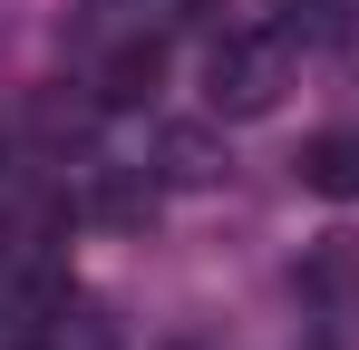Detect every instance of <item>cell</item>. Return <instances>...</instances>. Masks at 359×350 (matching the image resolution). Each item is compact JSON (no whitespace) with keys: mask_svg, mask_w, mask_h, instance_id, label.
I'll return each mask as SVG.
<instances>
[{"mask_svg":"<svg viewBox=\"0 0 359 350\" xmlns=\"http://www.w3.org/2000/svg\"><path fill=\"white\" fill-rule=\"evenodd\" d=\"M292 88V39L282 30H224L204 58V108L214 117H272Z\"/></svg>","mask_w":359,"mask_h":350,"instance_id":"cell-1","label":"cell"},{"mask_svg":"<svg viewBox=\"0 0 359 350\" xmlns=\"http://www.w3.org/2000/svg\"><path fill=\"white\" fill-rule=\"evenodd\" d=\"M165 88V39H117L97 68V108H146Z\"/></svg>","mask_w":359,"mask_h":350,"instance_id":"cell-2","label":"cell"},{"mask_svg":"<svg viewBox=\"0 0 359 350\" xmlns=\"http://www.w3.org/2000/svg\"><path fill=\"white\" fill-rule=\"evenodd\" d=\"M301 185L330 195V205H350L359 195V127H320V136L301 146Z\"/></svg>","mask_w":359,"mask_h":350,"instance_id":"cell-3","label":"cell"},{"mask_svg":"<svg viewBox=\"0 0 359 350\" xmlns=\"http://www.w3.org/2000/svg\"><path fill=\"white\" fill-rule=\"evenodd\" d=\"M156 175H165V185H214L224 156H214L204 127H165V136H156Z\"/></svg>","mask_w":359,"mask_h":350,"instance_id":"cell-4","label":"cell"},{"mask_svg":"<svg viewBox=\"0 0 359 350\" xmlns=\"http://www.w3.org/2000/svg\"><path fill=\"white\" fill-rule=\"evenodd\" d=\"M146 214H156V185H146V175H97V224H146Z\"/></svg>","mask_w":359,"mask_h":350,"instance_id":"cell-5","label":"cell"}]
</instances>
